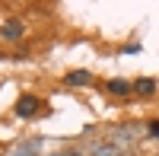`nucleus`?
Segmentation results:
<instances>
[{
    "mask_svg": "<svg viewBox=\"0 0 159 156\" xmlns=\"http://www.w3.org/2000/svg\"><path fill=\"white\" fill-rule=\"evenodd\" d=\"M105 93H108V96H130V93H134V83H127V80H108V83H105Z\"/></svg>",
    "mask_w": 159,
    "mask_h": 156,
    "instance_id": "obj_2",
    "label": "nucleus"
},
{
    "mask_svg": "<svg viewBox=\"0 0 159 156\" xmlns=\"http://www.w3.org/2000/svg\"><path fill=\"white\" fill-rule=\"evenodd\" d=\"M150 134H153V137H159V121H153V124H150Z\"/></svg>",
    "mask_w": 159,
    "mask_h": 156,
    "instance_id": "obj_6",
    "label": "nucleus"
},
{
    "mask_svg": "<svg viewBox=\"0 0 159 156\" xmlns=\"http://www.w3.org/2000/svg\"><path fill=\"white\" fill-rule=\"evenodd\" d=\"M13 112H16L19 118H38V112H42V99L32 96V93H22L16 99V105H13Z\"/></svg>",
    "mask_w": 159,
    "mask_h": 156,
    "instance_id": "obj_1",
    "label": "nucleus"
},
{
    "mask_svg": "<svg viewBox=\"0 0 159 156\" xmlns=\"http://www.w3.org/2000/svg\"><path fill=\"white\" fill-rule=\"evenodd\" d=\"M89 83H92L89 70H70L67 73V86H89Z\"/></svg>",
    "mask_w": 159,
    "mask_h": 156,
    "instance_id": "obj_4",
    "label": "nucleus"
},
{
    "mask_svg": "<svg viewBox=\"0 0 159 156\" xmlns=\"http://www.w3.org/2000/svg\"><path fill=\"white\" fill-rule=\"evenodd\" d=\"M134 93H137V96H153V93H156V80H150V76L137 80V83H134Z\"/></svg>",
    "mask_w": 159,
    "mask_h": 156,
    "instance_id": "obj_5",
    "label": "nucleus"
},
{
    "mask_svg": "<svg viewBox=\"0 0 159 156\" xmlns=\"http://www.w3.org/2000/svg\"><path fill=\"white\" fill-rule=\"evenodd\" d=\"M0 32H3L7 42H19V38H22V22H19V19H7Z\"/></svg>",
    "mask_w": 159,
    "mask_h": 156,
    "instance_id": "obj_3",
    "label": "nucleus"
}]
</instances>
